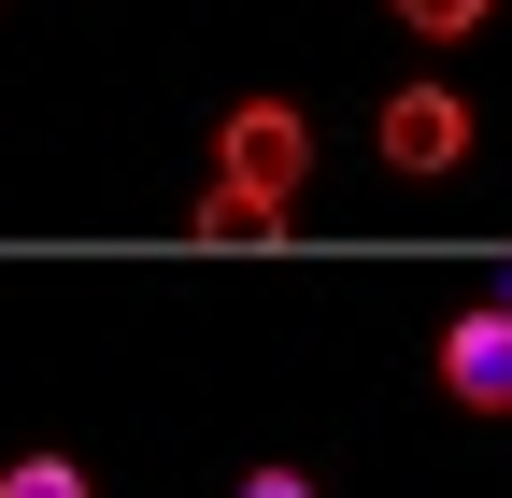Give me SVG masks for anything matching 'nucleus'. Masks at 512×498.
<instances>
[{
  "mask_svg": "<svg viewBox=\"0 0 512 498\" xmlns=\"http://www.w3.org/2000/svg\"><path fill=\"white\" fill-rule=\"evenodd\" d=\"M299 171H313V129H299V114L285 100H242L228 114V129H214V185H242V200H299Z\"/></svg>",
  "mask_w": 512,
  "mask_h": 498,
  "instance_id": "1",
  "label": "nucleus"
},
{
  "mask_svg": "<svg viewBox=\"0 0 512 498\" xmlns=\"http://www.w3.org/2000/svg\"><path fill=\"white\" fill-rule=\"evenodd\" d=\"M370 143H384V171L441 185V171L470 157V100H456V86H399V100H384V129H370Z\"/></svg>",
  "mask_w": 512,
  "mask_h": 498,
  "instance_id": "2",
  "label": "nucleus"
},
{
  "mask_svg": "<svg viewBox=\"0 0 512 498\" xmlns=\"http://www.w3.org/2000/svg\"><path fill=\"white\" fill-rule=\"evenodd\" d=\"M441 385H456L470 413H512V314H498V299L441 328Z\"/></svg>",
  "mask_w": 512,
  "mask_h": 498,
  "instance_id": "3",
  "label": "nucleus"
},
{
  "mask_svg": "<svg viewBox=\"0 0 512 498\" xmlns=\"http://www.w3.org/2000/svg\"><path fill=\"white\" fill-rule=\"evenodd\" d=\"M256 228H285V214L242 200V185H200V242H256Z\"/></svg>",
  "mask_w": 512,
  "mask_h": 498,
  "instance_id": "4",
  "label": "nucleus"
},
{
  "mask_svg": "<svg viewBox=\"0 0 512 498\" xmlns=\"http://www.w3.org/2000/svg\"><path fill=\"white\" fill-rule=\"evenodd\" d=\"M484 15H498V0H399V29H413V43H470Z\"/></svg>",
  "mask_w": 512,
  "mask_h": 498,
  "instance_id": "5",
  "label": "nucleus"
},
{
  "mask_svg": "<svg viewBox=\"0 0 512 498\" xmlns=\"http://www.w3.org/2000/svg\"><path fill=\"white\" fill-rule=\"evenodd\" d=\"M0 498H100L72 456H15V470H0Z\"/></svg>",
  "mask_w": 512,
  "mask_h": 498,
  "instance_id": "6",
  "label": "nucleus"
},
{
  "mask_svg": "<svg viewBox=\"0 0 512 498\" xmlns=\"http://www.w3.org/2000/svg\"><path fill=\"white\" fill-rule=\"evenodd\" d=\"M242 498H328L313 470H242Z\"/></svg>",
  "mask_w": 512,
  "mask_h": 498,
  "instance_id": "7",
  "label": "nucleus"
},
{
  "mask_svg": "<svg viewBox=\"0 0 512 498\" xmlns=\"http://www.w3.org/2000/svg\"><path fill=\"white\" fill-rule=\"evenodd\" d=\"M498 314H512V257H498Z\"/></svg>",
  "mask_w": 512,
  "mask_h": 498,
  "instance_id": "8",
  "label": "nucleus"
}]
</instances>
